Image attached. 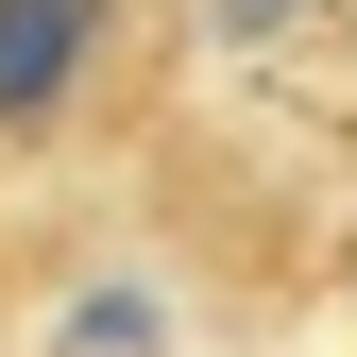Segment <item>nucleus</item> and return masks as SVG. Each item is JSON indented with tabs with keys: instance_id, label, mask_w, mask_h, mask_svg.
Here are the masks:
<instances>
[{
	"instance_id": "1",
	"label": "nucleus",
	"mask_w": 357,
	"mask_h": 357,
	"mask_svg": "<svg viewBox=\"0 0 357 357\" xmlns=\"http://www.w3.org/2000/svg\"><path fill=\"white\" fill-rule=\"evenodd\" d=\"M85 52H102V0H0V119H52Z\"/></svg>"
},
{
	"instance_id": "2",
	"label": "nucleus",
	"mask_w": 357,
	"mask_h": 357,
	"mask_svg": "<svg viewBox=\"0 0 357 357\" xmlns=\"http://www.w3.org/2000/svg\"><path fill=\"white\" fill-rule=\"evenodd\" d=\"M204 17H221V34H306L324 0H204Z\"/></svg>"
}]
</instances>
